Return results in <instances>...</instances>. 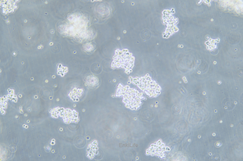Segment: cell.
Listing matches in <instances>:
<instances>
[{
    "instance_id": "cell-1",
    "label": "cell",
    "mask_w": 243,
    "mask_h": 161,
    "mask_svg": "<svg viewBox=\"0 0 243 161\" xmlns=\"http://www.w3.org/2000/svg\"><path fill=\"white\" fill-rule=\"evenodd\" d=\"M69 23L61 27L62 32L82 40L92 39L94 36L93 30L88 27V18L81 13L77 12L69 16Z\"/></svg>"
},
{
    "instance_id": "cell-2",
    "label": "cell",
    "mask_w": 243,
    "mask_h": 161,
    "mask_svg": "<svg viewBox=\"0 0 243 161\" xmlns=\"http://www.w3.org/2000/svg\"><path fill=\"white\" fill-rule=\"evenodd\" d=\"M115 95L117 97H122L125 106L132 110H138L142 104V101L146 99L143 94L135 89L120 83L117 86Z\"/></svg>"
},
{
    "instance_id": "cell-3",
    "label": "cell",
    "mask_w": 243,
    "mask_h": 161,
    "mask_svg": "<svg viewBox=\"0 0 243 161\" xmlns=\"http://www.w3.org/2000/svg\"><path fill=\"white\" fill-rule=\"evenodd\" d=\"M129 79L131 83L136 85L149 98L156 97L161 93V87L148 74L140 77L130 76Z\"/></svg>"
},
{
    "instance_id": "cell-4",
    "label": "cell",
    "mask_w": 243,
    "mask_h": 161,
    "mask_svg": "<svg viewBox=\"0 0 243 161\" xmlns=\"http://www.w3.org/2000/svg\"><path fill=\"white\" fill-rule=\"evenodd\" d=\"M112 59L111 64L112 68H123L125 72L127 74L132 72L134 66L135 57L128 49L120 50L116 49Z\"/></svg>"
},
{
    "instance_id": "cell-5",
    "label": "cell",
    "mask_w": 243,
    "mask_h": 161,
    "mask_svg": "<svg viewBox=\"0 0 243 161\" xmlns=\"http://www.w3.org/2000/svg\"><path fill=\"white\" fill-rule=\"evenodd\" d=\"M170 150V148L166 146L161 139H159L150 145L146 149L145 154L147 155L155 156L163 159L166 157V152Z\"/></svg>"
},
{
    "instance_id": "cell-6",
    "label": "cell",
    "mask_w": 243,
    "mask_h": 161,
    "mask_svg": "<svg viewBox=\"0 0 243 161\" xmlns=\"http://www.w3.org/2000/svg\"><path fill=\"white\" fill-rule=\"evenodd\" d=\"M163 23L166 26V30L164 35L167 37L177 31L174 22V17L172 15L170 10H166L163 11Z\"/></svg>"
},
{
    "instance_id": "cell-7",
    "label": "cell",
    "mask_w": 243,
    "mask_h": 161,
    "mask_svg": "<svg viewBox=\"0 0 243 161\" xmlns=\"http://www.w3.org/2000/svg\"><path fill=\"white\" fill-rule=\"evenodd\" d=\"M83 89L79 88H74L68 94L69 96L74 101H78V97H80L83 92Z\"/></svg>"
},
{
    "instance_id": "cell-8",
    "label": "cell",
    "mask_w": 243,
    "mask_h": 161,
    "mask_svg": "<svg viewBox=\"0 0 243 161\" xmlns=\"http://www.w3.org/2000/svg\"><path fill=\"white\" fill-rule=\"evenodd\" d=\"M86 83L91 88H95L99 84V80L98 78L94 75L88 76L86 79Z\"/></svg>"
},
{
    "instance_id": "cell-9",
    "label": "cell",
    "mask_w": 243,
    "mask_h": 161,
    "mask_svg": "<svg viewBox=\"0 0 243 161\" xmlns=\"http://www.w3.org/2000/svg\"><path fill=\"white\" fill-rule=\"evenodd\" d=\"M97 143L96 140H94L93 142L91 143V144L88 147V150H87V153L88 154L89 158L91 159L94 156V154L96 150V147Z\"/></svg>"
},
{
    "instance_id": "cell-10",
    "label": "cell",
    "mask_w": 243,
    "mask_h": 161,
    "mask_svg": "<svg viewBox=\"0 0 243 161\" xmlns=\"http://www.w3.org/2000/svg\"><path fill=\"white\" fill-rule=\"evenodd\" d=\"M83 47L84 50L87 52L91 51L94 48L93 45L91 43H86L83 45Z\"/></svg>"
},
{
    "instance_id": "cell-11",
    "label": "cell",
    "mask_w": 243,
    "mask_h": 161,
    "mask_svg": "<svg viewBox=\"0 0 243 161\" xmlns=\"http://www.w3.org/2000/svg\"><path fill=\"white\" fill-rule=\"evenodd\" d=\"M1 111V113L2 114H4L5 113V111L3 110L2 111Z\"/></svg>"
}]
</instances>
